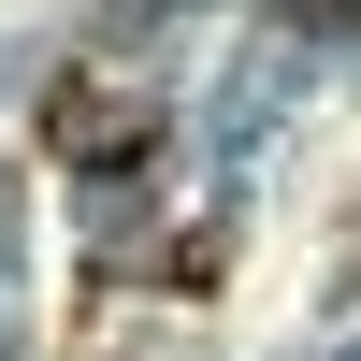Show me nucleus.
<instances>
[{"instance_id":"nucleus-2","label":"nucleus","mask_w":361,"mask_h":361,"mask_svg":"<svg viewBox=\"0 0 361 361\" xmlns=\"http://www.w3.org/2000/svg\"><path fill=\"white\" fill-rule=\"evenodd\" d=\"M217 275H231V231H217V217H202V231H173V260H159V289H173V304H202Z\"/></svg>"},{"instance_id":"nucleus-1","label":"nucleus","mask_w":361,"mask_h":361,"mask_svg":"<svg viewBox=\"0 0 361 361\" xmlns=\"http://www.w3.org/2000/svg\"><path fill=\"white\" fill-rule=\"evenodd\" d=\"M44 159L116 188V173L159 159V102H145V87H102V73H58V87H44Z\"/></svg>"}]
</instances>
